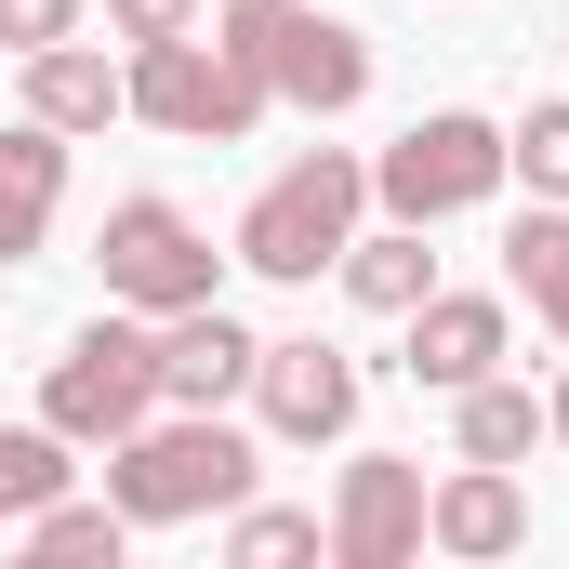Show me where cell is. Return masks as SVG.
I'll return each instance as SVG.
<instances>
[{"label":"cell","instance_id":"23","mask_svg":"<svg viewBox=\"0 0 569 569\" xmlns=\"http://www.w3.org/2000/svg\"><path fill=\"white\" fill-rule=\"evenodd\" d=\"M543 425H557V437H569V371H557V398H543Z\"/></svg>","mask_w":569,"mask_h":569},{"label":"cell","instance_id":"12","mask_svg":"<svg viewBox=\"0 0 569 569\" xmlns=\"http://www.w3.org/2000/svg\"><path fill=\"white\" fill-rule=\"evenodd\" d=\"M425 543H437V557H517V543H530V490H517V463H463V477H437V490H425Z\"/></svg>","mask_w":569,"mask_h":569},{"label":"cell","instance_id":"9","mask_svg":"<svg viewBox=\"0 0 569 569\" xmlns=\"http://www.w3.org/2000/svg\"><path fill=\"white\" fill-rule=\"evenodd\" d=\"M331 557L345 569H411L425 557V463H398V450L345 463V490H331Z\"/></svg>","mask_w":569,"mask_h":569},{"label":"cell","instance_id":"1","mask_svg":"<svg viewBox=\"0 0 569 569\" xmlns=\"http://www.w3.org/2000/svg\"><path fill=\"white\" fill-rule=\"evenodd\" d=\"M107 503L133 517V530H186V517H226V503H252V437L226 425V411H146L120 450H107Z\"/></svg>","mask_w":569,"mask_h":569},{"label":"cell","instance_id":"16","mask_svg":"<svg viewBox=\"0 0 569 569\" xmlns=\"http://www.w3.org/2000/svg\"><path fill=\"white\" fill-rule=\"evenodd\" d=\"M13 530H27V557H40V569H120V543H133L120 503H67V490H53L40 517H13Z\"/></svg>","mask_w":569,"mask_h":569},{"label":"cell","instance_id":"19","mask_svg":"<svg viewBox=\"0 0 569 569\" xmlns=\"http://www.w3.org/2000/svg\"><path fill=\"white\" fill-rule=\"evenodd\" d=\"M67 490V437L53 425H0V517H40Z\"/></svg>","mask_w":569,"mask_h":569},{"label":"cell","instance_id":"17","mask_svg":"<svg viewBox=\"0 0 569 569\" xmlns=\"http://www.w3.org/2000/svg\"><path fill=\"white\" fill-rule=\"evenodd\" d=\"M543 398H530V385H503V371H490V385H463V463H530V450H543Z\"/></svg>","mask_w":569,"mask_h":569},{"label":"cell","instance_id":"15","mask_svg":"<svg viewBox=\"0 0 569 569\" xmlns=\"http://www.w3.org/2000/svg\"><path fill=\"white\" fill-rule=\"evenodd\" d=\"M345 291L371 305V318H411L437 291V252H425V226H385V239H345Z\"/></svg>","mask_w":569,"mask_h":569},{"label":"cell","instance_id":"20","mask_svg":"<svg viewBox=\"0 0 569 569\" xmlns=\"http://www.w3.org/2000/svg\"><path fill=\"white\" fill-rule=\"evenodd\" d=\"M503 172H530V199H569V93L503 133Z\"/></svg>","mask_w":569,"mask_h":569},{"label":"cell","instance_id":"22","mask_svg":"<svg viewBox=\"0 0 569 569\" xmlns=\"http://www.w3.org/2000/svg\"><path fill=\"white\" fill-rule=\"evenodd\" d=\"M199 13H212V0H107L120 40H172V27H199Z\"/></svg>","mask_w":569,"mask_h":569},{"label":"cell","instance_id":"8","mask_svg":"<svg viewBox=\"0 0 569 569\" xmlns=\"http://www.w3.org/2000/svg\"><path fill=\"white\" fill-rule=\"evenodd\" d=\"M252 411H266V437H291V450L345 437V425H358V358H345V345H318V331L252 345Z\"/></svg>","mask_w":569,"mask_h":569},{"label":"cell","instance_id":"14","mask_svg":"<svg viewBox=\"0 0 569 569\" xmlns=\"http://www.w3.org/2000/svg\"><path fill=\"white\" fill-rule=\"evenodd\" d=\"M53 212H67V133L53 120H13L0 133V266H27L53 239Z\"/></svg>","mask_w":569,"mask_h":569},{"label":"cell","instance_id":"13","mask_svg":"<svg viewBox=\"0 0 569 569\" xmlns=\"http://www.w3.org/2000/svg\"><path fill=\"white\" fill-rule=\"evenodd\" d=\"M27 120H53L67 146L107 133V120H133V67L93 40H53V53H27Z\"/></svg>","mask_w":569,"mask_h":569},{"label":"cell","instance_id":"11","mask_svg":"<svg viewBox=\"0 0 569 569\" xmlns=\"http://www.w3.org/2000/svg\"><path fill=\"white\" fill-rule=\"evenodd\" d=\"M398 371H411V385H437V398L490 385V371H503V305H490V291H425V305H411Z\"/></svg>","mask_w":569,"mask_h":569},{"label":"cell","instance_id":"2","mask_svg":"<svg viewBox=\"0 0 569 569\" xmlns=\"http://www.w3.org/2000/svg\"><path fill=\"white\" fill-rule=\"evenodd\" d=\"M212 40H226V67H252L266 80V107H318V120H345L358 93H371V40L345 27V13H318V0H212Z\"/></svg>","mask_w":569,"mask_h":569},{"label":"cell","instance_id":"21","mask_svg":"<svg viewBox=\"0 0 569 569\" xmlns=\"http://www.w3.org/2000/svg\"><path fill=\"white\" fill-rule=\"evenodd\" d=\"M53 40H80V0H0V53H13V67L53 53Z\"/></svg>","mask_w":569,"mask_h":569},{"label":"cell","instance_id":"7","mask_svg":"<svg viewBox=\"0 0 569 569\" xmlns=\"http://www.w3.org/2000/svg\"><path fill=\"white\" fill-rule=\"evenodd\" d=\"M93 266H107V305H133V318H172V305H212V239L172 212V199H120L107 212V239H93Z\"/></svg>","mask_w":569,"mask_h":569},{"label":"cell","instance_id":"5","mask_svg":"<svg viewBox=\"0 0 569 569\" xmlns=\"http://www.w3.org/2000/svg\"><path fill=\"white\" fill-rule=\"evenodd\" d=\"M146 411H159V331H133V318H93L40 371V425L67 437V450H120Z\"/></svg>","mask_w":569,"mask_h":569},{"label":"cell","instance_id":"18","mask_svg":"<svg viewBox=\"0 0 569 569\" xmlns=\"http://www.w3.org/2000/svg\"><path fill=\"white\" fill-rule=\"evenodd\" d=\"M226 557L239 569H291V557H331V530L291 517V503H226Z\"/></svg>","mask_w":569,"mask_h":569},{"label":"cell","instance_id":"4","mask_svg":"<svg viewBox=\"0 0 569 569\" xmlns=\"http://www.w3.org/2000/svg\"><path fill=\"white\" fill-rule=\"evenodd\" d=\"M120 67H133V120H159L172 146H239L252 120H266V80H252V67H226V40H212V27L133 40Z\"/></svg>","mask_w":569,"mask_h":569},{"label":"cell","instance_id":"10","mask_svg":"<svg viewBox=\"0 0 569 569\" xmlns=\"http://www.w3.org/2000/svg\"><path fill=\"white\" fill-rule=\"evenodd\" d=\"M252 398V331L226 305H172L159 318V411H226Z\"/></svg>","mask_w":569,"mask_h":569},{"label":"cell","instance_id":"3","mask_svg":"<svg viewBox=\"0 0 569 569\" xmlns=\"http://www.w3.org/2000/svg\"><path fill=\"white\" fill-rule=\"evenodd\" d=\"M358 199H371V159H345V146H305L279 186L239 212V266L305 291L318 266H345V239H358Z\"/></svg>","mask_w":569,"mask_h":569},{"label":"cell","instance_id":"6","mask_svg":"<svg viewBox=\"0 0 569 569\" xmlns=\"http://www.w3.org/2000/svg\"><path fill=\"white\" fill-rule=\"evenodd\" d=\"M371 199H385L398 226H450V212L503 199V120H477V107H437V120H411V133L371 159Z\"/></svg>","mask_w":569,"mask_h":569}]
</instances>
